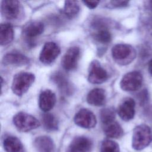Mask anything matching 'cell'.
I'll list each match as a JSON object with an SVG mask.
<instances>
[{
	"mask_svg": "<svg viewBox=\"0 0 152 152\" xmlns=\"http://www.w3.org/2000/svg\"><path fill=\"white\" fill-rule=\"evenodd\" d=\"M152 141V132L149 126L145 124L137 126L134 131L132 146L135 150H141Z\"/></svg>",
	"mask_w": 152,
	"mask_h": 152,
	"instance_id": "obj_1",
	"label": "cell"
},
{
	"mask_svg": "<svg viewBox=\"0 0 152 152\" xmlns=\"http://www.w3.org/2000/svg\"><path fill=\"white\" fill-rule=\"evenodd\" d=\"M34 80V75L30 72H21L15 74L11 85L12 92L18 96H21L27 91Z\"/></svg>",
	"mask_w": 152,
	"mask_h": 152,
	"instance_id": "obj_2",
	"label": "cell"
},
{
	"mask_svg": "<svg viewBox=\"0 0 152 152\" xmlns=\"http://www.w3.org/2000/svg\"><path fill=\"white\" fill-rule=\"evenodd\" d=\"M113 59L120 64H127L131 62L135 56V50L130 45L117 44L112 49Z\"/></svg>",
	"mask_w": 152,
	"mask_h": 152,
	"instance_id": "obj_3",
	"label": "cell"
},
{
	"mask_svg": "<svg viewBox=\"0 0 152 152\" xmlns=\"http://www.w3.org/2000/svg\"><path fill=\"white\" fill-rule=\"evenodd\" d=\"M13 123L21 132H28L38 128L40 124L33 116L24 112H19L13 118Z\"/></svg>",
	"mask_w": 152,
	"mask_h": 152,
	"instance_id": "obj_4",
	"label": "cell"
},
{
	"mask_svg": "<svg viewBox=\"0 0 152 152\" xmlns=\"http://www.w3.org/2000/svg\"><path fill=\"white\" fill-rule=\"evenodd\" d=\"M142 84V75L138 71H131L126 74L120 82L121 88L126 91L139 90Z\"/></svg>",
	"mask_w": 152,
	"mask_h": 152,
	"instance_id": "obj_5",
	"label": "cell"
},
{
	"mask_svg": "<svg viewBox=\"0 0 152 152\" xmlns=\"http://www.w3.org/2000/svg\"><path fill=\"white\" fill-rule=\"evenodd\" d=\"M108 78L107 71L97 61H92L89 66L88 80L92 84H102Z\"/></svg>",
	"mask_w": 152,
	"mask_h": 152,
	"instance_id": "obj_6",
	"label": "cell"
},
{
	"mask_svg": "<svg viewBox=\"0 0 152 152\" xmlns=\"http://www.w3.org/2000/svg\"><path fill=\"white\" fill-rule=\"evenodd\" d=\"M74 122L84 128H94L97 123L94 114L87 109H81L78 111L74 118Z\"/></svg>",
	"mask_w": 152,
	"mask_h": 152,
	"instance_id": "obj_7",
	"label": "cell"
},
{
	"mask_svg": "<svg viewBox=\"0 0 152 152\" xmlns=\"http://www.w3.org/2000/svg\"><path fill=\"white\" fill-rule=\"evenodd\" d=\"M60 48L55 42H49L46 43L39 55V59L44 64L52 63L60 54Z\"/></svg>",
	"mask_w": 152,
	"mask_h": 152,
	"instance_id": "obj_8",
	"label": "cell"
},
{
	"mask_svg": "<svg viewBox=\"0 0 152 152\" xmlns=\"http://www.w3.org/2000/svg\"><path fill=\"white\" fill-rule=\"evenodd\" d=\"M2 15L8 20L17 19L20 13L21 5L17 0H4L1 5Z\"/></svg>",
	"mask_w": 152,
	"mask_h": 152,
	"instance_id": "obj_9",
	"label": "cell"
},
{
	"mask_svg": "<svg viewBox=\"0 0 152 152\" xmlns=\"http://www.w3.org/2000/svg\"><path fill=\"white\" fill-rule=\"evenodd\" d=\"M80 54V50L78 47L73 46L69 48L62 59L61 64L63 68L67 71L75 69L77 65Z\"/></svg>",
	"mask_w": 152,
	"mask_h": 152,
	"instance_id": "obj_10",
	"label": "cell"
},
{
	"mask_svg": "<svg viewBox=\"0 0 152 152\" xmlns=\"http://www.w3.org/2000/svg\"><path fill=\"white\" fill-rule=\"evenodd\" d=\"M91 141L86 137H77L68 145L66 152H89L92 148Z\"/></svg>",
	"mask_w": 152,
	"mask_h": 152,
	"instance_id": "obj_11",
	"label": "cell"
},
{
	"mask_svg": "<svg viewBox=\"0 0 152 152\" xmlns=\"http://www.w3.org/2000/svg\"><path fill=\"white\" fill-rule=\"evenodd\" d=\"M135 101L131 98L124 99L118 108V113L120 118L125 121H129L133 119L135 115Z\"/></svg>",
	"mask_w": 152,
	"mask_h": 152,
	"instance_id": "obj_12",
	"label": "cell"
},
{
	"mask_svg": "<svg viewBox=\"0 0 152 152\" xmlns=\"http://www.w3.org/2000/svg\"><path fill=\"white\" fill-rule=\"evenodd\" d=\"M56 103V96L50 90L42 91L39 97V106L40 109L47 112L52 109Z\"/></svg>",
	"mask_w": 152,
	"mask_h": 152,
	"instance_id": "obj_13",
	"label": "cell"
},
{
	"mask_svg": "<svg viewBox=\"0 0 152 152\" xmlns=\"http://www.w3.org/2000/svg\"><path fill=\"white\" fill-rule=\"evenodd\" d=\"M30 59L24 55L18 52L7 53L2 59V63L5 65H25L29 63Z\"/></svg>",
	"mask_w": 152,
	"mask_h": 152,
	"instance_id": "obj_14",
	"label": "cell"
},
{
	"mask_svg": "<svg viewBox=\"0 0 152 152\" xmlns=\"http://www.w3.org/2000/svg\"><path fill=\"white\" fill-rule=\"evenodd\" d=\"M87 102L92 106H100L106 102L105 91L100 88H96L91 90L87 96Z\"/></svg>",
	"mask_w": 152,
	"mask_h": 152,
	"instance_id": "obj_15",
	"label": "cell"
},
{
	"mask_svg": "<svg viewBox=\"0 0 152 152\" xmlns=\"http://www.w3.org/2000/svg\"><path fill=\"white\" fill-rule=\"evenodd\" d=\"M34 146L39 152H53L55 150L53 141L48 136H39L36 138Z\"/></svg>",
	"mask_w": 152,
	"mask_h": 152,
	"instance_id": "obj_16",
	"label": "cell"
},
{
	"mask_svg": "<svg viewBox=\"0 0 152 152\" xmlns=\"http://www.w3.org/2000/svg\"><path fill=\"white\" fill-rule=\"evenodd\" d=\"M43 30L44 25L42 22L32 21L24 27L23 33L26 37L31 39L41 34Z\"/></svg>",
	"mask_w": 152,
	"mask_h": 152,
	"instance_id": "obj_17",
	"label": "cell"
},
{
	"mask_svg": "<svg viewBox=\"0 0 152 152\" xmlns=\"http://www.w3.org/2000/svg\"><path fill=\"white\" fill-rule=\"evenodd\" d=\"M52 78L53 81L58 86V88L63 93L67 95H69L72 93V86L63 74L59 72H56L52 76Z\"/></svg>",
	"mask_w": 152,
	"mask_h": 152,
	"instance_id": "obj_18",
	"label": "cell"
},
{
	"mask_svg": "<svg viewBox=\"0 0 152 152\" xmlns=\"http://www.w3.org/2000/svg\"><path fill=\"white\" fill-rule=\"evenodd\" d=\"M3 144L7 152H25L23 144L15 137H7L4 139Z\"/></svg>",
	"mask_w": 152,
	"mask_h": 152,
	"instance_id": "obj_19",
	"label": "cell"
},
{
	"mask_svg": "<svg viewBox=\"0 0 152 152\" xmlns=\"http://www.w3.org/2000/svg\"><path fill=\"white\" fill-rule=\"evenodd\" d=\"M14 38V30L10 23H2L0 26V44L2 46L10 43Z\"/></svg>",
	"mask_w": 152,
	"mask_h": 152,
	"instance_id": "obj_20",
	"label": "cell"
},
{
	"mask_svg": "<svg viewBox=\"0 0 152 152\" xmlns=\"http://www.w3.org/2000/svg\"><path fill=\"white\" fill-rule=\"evenodd\" d=\"M103 131L106 136L112 138H118L123 135V129L121 125L115 121L103 124Z\"/></svg>",
	"mask_w": 152,
	"mask_h": 152,
	"instance_id": "obj_21",
	"label": "cell"
},
{
	"mask_svg": "<svg viewBox=\"0 0 152 152\" xmlns=\"http://www.w3.org/2000/svg\"><path fill=\"white\" fill-rule=\"evenodd\" d=\"M97 31L93 34V38L98 42L106 44L111 41L112 36L108 31L106 26L95 28Z\"/></svg>",
	"mask_w": 152,
	"mask_h": 152,
	"instance_id": "obj_22",
	"label": "cell"
},
{
	"mask_svg": "<svg viewBox=\"0 0 152 152\" xmlns=\"http://www.w3.org/2000/svg\"><path fill=\"white\" fill-rule=\"evenodd\" d=\"M42 122L46 130L52 131L58 129V121L57 119L53 115L50 113H45L42 116Z\"/></svg>",
	"mask_w": 152,
	"mask_h": 152,
	"instance_id": "obj_23",
	"label": "cell"
},
{
	"mask_svg": "<svg viewBox=\"0 0 152 152\" xmlns=\"http://www.w3.org/2000/svg\"><path fill=\"white\" fill-rule=\"evenodd\" d=\"M80 7L78 2L76 1H65L64 12L65 15L72 18L74 17L79 12Z\"/></svg>",
	"mask_w": 152,
	"mask_h": 152,
	"instance_id": "obj_24",
	"label": "cell"
},
{
	"mask_svg": "<svg viewBox=\"0 0 152 152\" xmlns=\"http://www.w3.org/2000/svg\"><path fill=\"white\" fill-rule=\"evenodd\" d=\"M100 117L103 124H106L114 121L115 118V111L112 107L103 109L100 113Z\"/></svg>",
	"mask_w": 152,
	"mask_h": 152,
	"instance_id": "obj_25",
	"label": "cell"
},
{
	"mask_svg": "<svg viewBox=\"0 0 152 152\" xmlns=\"http://www.w3.org/2000/svg\"><path fill=\"white\" fill-rule=\"evenodd\" d=\"M100 152H120V150L118 143L112 140H106L102 143Z\"/></svg>",
	"mask_w": 152,
	"mask_h": 152,
	"instance_id": "obj_26",
	"label": "cell"
},
{
	"mask_svg": "<svg viewBox=\"0 0 152 152\" xmlns=\"http://www.w3.org/2000/svg\"><path fill=\"white\" fill-rule=\"evenodd\" d=\"M110 4L115 7H122L128 5V1H112L110 2Z\"/></svg>",
	"mask_w": 152,
	"mask_h": 152,
	"instance_id": "obj_27",
	"label": "cell"
},
{
	"mask_svg": "<svg viewBox=\"0 0 152 152\" xmlns=\"http://www.w3.org/2000/svg\"><path fill=\"white\" fill-rule=\"evenodd\" d=\"M83 3L90 9H94L99 4V1H83Z\"/></svg>",
	"mask_w": 152,
	"mask_h": 152,
	"instance_id": "obj_28",
	"label": "cell"
},
{
	"mask_svg": "<svg viewBox=\"0 0 152 152\" xmlns=\"http://www.w3.org/2000/svg\"><path fill=\"white\" fill-rule=\"evenodd\" d=\"M148 71L152 74V59L150 61L148 64Z\"/></svg>",
	"mask_w": 152,
	"mask_h": 152,
	"instance_id": "obj_29",
	"label": "cell"
}]
</instances>
